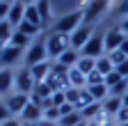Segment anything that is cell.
I'll return each mask as SVG.
<instances>
[{"mask_svg": "<svg viewBox=\"0 0 128 126\" xmlns=\"http://www.w3.org/2000/svg\"><path fill=\"white\" fill-rule=\"evenodd\" d=\"M46 48H48V57H53L57 62L62 53H66L71 48V35H62V32L50 30V35L46 37Z\"/></svg>", "mask_w": 128, "mask_h": 126, "instance_id": "6da1fadb", "label": "cell"}, {"mask_svg": "<svg viewBox=\"0 0 128 126\" xmlns=\"http://www.w3.org/2000/svg\"><path fill=\"white\" fill-rule=\"evenodd\" d=\"M48 60V48H46V37H39L37 41L30 44V48L25 53V67H34L39 62Z\"/></svg>", "mask_w": 128, "mask_h": 126, "instance_id": "7a4b0ae2", "label": "cell"}, {"mask_svg": "<svg viewBox=\"0 0 128 126\" xmlns=\"http://www.w3.org/2000/svg\"><path fill=\"white\" fill-rule=\"evenodd\" d=\"M82 23H85V12H73V14H66L64 19H60L53 30L55 32H62V35H71L73 30H78Z\"/></svg>", "mask_w": 128, "mask_h": 126, "instance_id": "3957f363", "label": "cell"}, {"mask_svg": "<svg viewBox=\"0 0 128 126\" xmlns=\"http://www.w3.org/2000/svg\"><path fill=\"white\" fill-rule=\"evenodd\" d=\"M34 85H37V80H34V76H32V71L28 67L18 69V73H16V78H14L16 92H18V94H28V96H30L32 89H34Z\"/></svg>", "mask_w": 128, "mask_h": 126, "instance_id": "277c9868", "label": "cell"}, {"mask_svg": "<svg viewBox=\"0 0 128 126\" xmlns=\"http://www.w3.org/2000/svg\"><path fill=\"white\" fill-rule=\"evenodd\" d=\"M80 55H82V57H92V60L103 57L105 55V35H94L85 44V48L80 51Z\"/></svg>", "mask_w": 128, "mask_h": 126, "instance_id": "5b68a950", "label": "cell"}, {"mask_svg": "<svg viewBox=\"0 0 128 126\" xmlns=\"http://www.w3.org/2000/svg\"><path fill=\"white\" fill-rule=\"evenodd\" d=\"M92 37H94V32H92V25L82 23L78 30H73V32H71V48H76V51H82V48H85V44H87Z\"/></svg>", "mask_w": 128, "mask_h": 126, "instance_id": "8992f818", "label": "cell"}, {"mask_svg": "<svg viewBox=\"0 0 128 126\" xmlns=\"http://www.w3.org/2000/svg\"><path fill=\"white\" fill-rule=\"evenodd\" d=\"M28 103H30V96H28V94L14 92V94H9V96H5V105H7V110L12 112V117L14 115H21Z\"/></svg>", "mask_w": 128, "mask_h": 126, "instance_id": "52a82bcc", "label": "cell"}, {"mask_svg": "<svg viewBox=\"0 0 128 126\" xmlns=\"http://www.w3.org/2000/svg\"><path fill=\"white\" fill-rule=\"evenodd\" d=\"M21 119H23V124H39V121L44 119V110H41V105L30 101V103L25 105V110L21 112Z\"/></svg>", "mask_w": 128, "mask_h": 126, "instance_id": "ba28073f", "label": "cell"}, {"mask_svg": "<svg viewBox=\"0 0 128 126\" xmlns=\"http://www.w3.org/2000/svg\"><path fill=\"white\" fill-rule=\"evenodd\" d=\"M126 41V35L121 32L119 28L110 30V32H105V55L112 53V51H119V46Z\"/></svg>", "mask_w": 128, "mask_h": 126, "instance_id": "9c48e42d", "label": "cell"}, {"mask_svg": "<svg viewBox=\"0 0 128 126\" xmlns=\"http://www.w3.org/2000/svg\"><path fill=\"white\" fill-rule=\"evenodd\" d=\"M21 55H23V48H18V46H12V44H7L5 48H2V64L5 69H9L12 64H16V62L21 60Z\"/></svg>", "mask_w": 128, "mask_h": 126, "instance_id": "30bf717a", "label": "cell"}, {"mask_svg": "<svg viewBox=\"0 0 128 126\" xmlns=\"http://www.w3.org/2000/svg\"><path fill=\"white\" fill-rule=\"evenodd\" d=\"M30 71H32V76H34V80L37 83H44L48 76H50V71H53V62L50 60H46V62H39V64H34V67H28Z\"/></svg>", "mask_w": 128, "mask_h": 126, "instance_id": "8fae6325", "label": "cell"}, {"mask_svg": "<svg viewBox=\"0 0 128 126\" xmlns=\"http://www.w3.org/2000/svg\"><path fill=\"white\" fill-rule=\"evenodd\" d=\"M108 3H110V0H92V5H87V9H85V23L92 25V21L108 7Z\"/></svg>", "mask_w": 128, "mask_h": 126, "instance_id": "7c38bea8", "label": "cell"}, {"mask_svg": "<svg viewBox=\"0 0 128 126\" xmlns=\"http://www.w3.org/2000/svg\"><path fill=\"white\" fill-rule=\"evenodd\" d=\"M7 21L14 25V28H18L23 21H25V5L23 3H18V0H16V3L9 7V16H7Z\"/></svg>", "mask_w": 128, "mask_h": 126, "instance_id": "4fadbf2b", "label": "cell"}, {"mask_svg": "<svg viewBox=\"0 0 128 126\" xmlns=\"http://www.w3.org/2000/svg\"><path fill=\"white\" fill-rule=\"evenodd\" d=\"M14 78L16 73L12 69H0V94H9V89L14 87Z\"/></svg>", "mask_w": 128, "mask_h": 126, "instance_id": "5bb4252c", "label": "cell"}, {"mask_svg": "<svg viewBox=\"0 0 128 126\" xmlns=\"http://www.w3.org/2000/svg\"><path fill=\"white\" fill-rule=\"evenodd\" d=\"M101 108H103V112H105V115L117 117V112L124 108V103H121V99H117V96H108V99L101 103Z\"/></svg>", "mask_w": 128, "mask_h": 126, "instance_id": "9a60e30c", "label": "cell"}, {"mask_svg": "<svg viewBox=\"0 0 128 126\" xmlns=\"http://www.w3.org/2000/svg\"><path fill=\"white\" fill-rule=\"evenodd\" d=\"M69 87H76V89H85L87 87V76L82 71H78L76 67L69 71Z\"/></svg>", "mask_w": 128, "mask_h": 126, "instance_id": "2e32d148", "label": "cell"}, {"mask_svg": "<svg viewBox=\"0 0 128 126\" xmlns=\"http://www.w3.org/2000/svg\"><path fill=\"white\" fill-rule=\"evenodd\" d=\"M78 60H80V51L69 48L66 53H62V57H60L57 62H60V64H64V67H69V69H73V67L78 64Z\"/></svg>", "mask_w": 128, "mask_h": 126, "instance_id": "e0dca14e", "label": "cell"}, {"mask_svg": "<svg viewBox=\"0 0 128 126\" xmlns=\"http://www.w3.org/2000/svg\"><path fill=\"white\" fill-rule=\"evenodd\" d=\"M87 89H89L92 99H94L96 103H103V101L110 96V89H108L105 85H94V87H87Z\"/></svg>", "mask_w": 128, "mask_h": 126, "instance_id": "ac0fdd59", "label": "cell"}, {"mask_svg": "<svg viewBox=\"0 0 128 126\" xmlns=\"http://www.w3.org/2000/svg\"><path fill=\"white\" fill-rule=\"evenodd\" d=\"M16 30H18V32H23L25 37H30V39H32V37H37V35L41 32V25H34V23H30V21H23Z\"/></svg>", "mask_w": 128, "mask_h": 126, "instance_id": "d6986e66", "label": "cell"}, {"mask_svg": "<svg viewBox=\"0 0 128 126\" xmlns=\"http://www.w3.org/2000/svg\"><path fill=\"white\" fill-rule=\"evenodd\" d=\"M76 69H78V71H82L85 76H89V73L96 69V60H92V57H82V55H80V60H78Z\"/></svg>", "mask_w": 128, "mask_h": 126, "instance_id": "ffe728a7", "label": "cell"}, {"mask_svg": "<svg viewBox=\"0 0 128 126\" xmlns=\"http://www.w3.org/2000/svg\"><path fill=\"white\" fill-rule=\"evenodd\" d=\"M96 71H98V73H103V76H108V73H112V71H114V64L110 62V57H108V55H103V57H98V60H96Z\"/></svg>", "mask_w": 128, "mask_h": 126, "instance_id": "44dd1931", "label": "cell"}, {"mask_svg": "<svg viewBox=\"0 0 128 126\" xmlns=\"http://www.w3.org/2000/svg\"><path fill=\"white\" fill-rule=\"evenodd\" d=\"M80 121H85L82 119V115H80V110H76V112H71V115H66V117H60V126H78Z\"/></svg>", "mask_w": 128, "mask_h": 126, "instance_id": "7402d4cb", "label": "cell"}, {"mask_svg": "<svg viewBox=\"0 0 128 126\" xmlns=\"http://www.w3.org/2000/svg\"><path fill=\"white\" fill-rule=\"evenodd\" d=\"M37 12H39L44 25L50 21V3H48V0H39V3H37Z\"/></svg>", "mask_w": 128, "mask_h": 126, "instance_id": "603a6c76", "label": "cell"}, {"mask_svg": "<svg viewBox=\"0 0 128 126\" xmlns=\"http://www.w3.org/2000/svg\"><path fill=\"white\" fill-rule=\"evenodd\" d=\"M101 110H103V108H101V103H92V105H87V108L80 110V115H82V119H85V121H92L96 115L101 112Z\"/></svg>", "mask_w": 128, "mask_h": 126, "instance_id": "cb8c5ba5", "label": "cell"}, {"mask_svg": "<svg viewBox=\"0 0 128 126\" xmlns=\"http://www.w3.org/2000/svg\"><path fill=\"white\" fill-rule=\"evenodd\" d=\"M25 21H30V23H34V25H41V28H44L41 16H39V12H37V5H28V7H25Z\"/></svg>", "mask_w": 128, "mask_h": 126, "instance_id": "d4e9b609", "label": "cell"}, {"mask_svg": "<svg viewBox=\"0 0 128 126\" xmlns=\"http://www.w3.org/2000/svg\"><path fill=\"white\" fill-rule=\"evenodd\" d=\"M9 44H12V46H18V48H25V46L32 44V39L25 37L23 32H18V30H14V35H12V41H9Z\"/></svg>", "mask_w": 128, "mask_h": 126, "instance_id": "484cf974", "label": "cell"}, {"mask_svg": "<svg viewBox=\"0 0 128 126\" xmlns=\"http://www.w3.org/2000/svg\"><path fill=\"white\" fill-rule=\"evenodd\" d=\"M92 103H96V101L92 99L89 89H87V87H85V89H80V99H78L76 108H78V110H82V108H87V105H92Z\"/></svg>", "mask_w": 128, "mask_h": 126, "instance_id": "4316f807", "label": "cell"}, {"mask_svg": "<svg viewBox=\"0 0 128 126\" xmlns=\"http://www.w3.org/2000/svg\"><path fill=\"white\" fill-rule=\"evenodd\" d=\"M94 85H105V76H103V73H98L96 69L87 76V87H94Z\"/></svg>", "mask_w": 128, "mask_h": 126, "instance_id": "83f0119b", "label": "cell"}, {"mask_svg": "<svg viewBox=\"0 0 128 126\" xmlns=\"http://www.w3.org/2000/svg\"><path fill=\"white\" fill-rule=\"evenodd\" d=\"M64 94H66V103H71V105H76L78 99H80V89H76V87H66V89H64ZM76 110H78V108H76Z\"/></svg>", "mask_w": 128, "mask_h": 126, "instance_id": "f1b7e54d", "label": "cell"}, {"mask_svg": "<svg viewBox=\"0 0 128 126\" xmlns=\"http://www.w3.org/2000/svg\"><path fill=\"white\" fill-rule=\"evenodd\" d=\"M121 80H126V78H121V76H119L117 71H112V73H108V76H105V87L110 89V87H114V85H119Z\"/></svg>", "mask_w": 128, "mask_h": 126, "instance_id": "f546056e", "label": "cell"}, {"mask_svg": "<svg viewBox=\"0 0 128 126\" xmlns=\"http://www.w3.org/2000/svg\"><path fill=\"white\" fill-rule=\"evenodd\" d=\"M108 57H110V62H112L114 67H119L124 60H128V57H126V55H124L121 51H112V53H108Z\"/></svg>", "mask_w": 128, "mask_h": 126, "instance_id": "4dcf8cb0", "label": "cell"}, {"mask_svg": "<svg viewBox=\"0 0 128 126\" xmlns=\"http://www.w3.org/2000/svg\"><path fill=\"white\" fill-rule=\"evenodd\" d=\"M44 119H48V121H60V108H48V110H44Z\"/></svg>", "mask_w": 128, "mask_h": 126, "instance_id": "1f68e13d", "label": "cell"}, {"mask_svg": "<svg viewBox=\"0 0 128 126\" xmlns=\"http://www.w3.org/2000/svg\"><path fill=\"white\" fill-rule=\"evenodd\" d=\"M50 99H53V105L60 108V105L66 103V94H64V89H62V92H53V96H50Z\"/></svg>", "mask_w": 128, "mask_h": 126, "instance_id": "d6a6232c", "label": "cell"}, {"mask_svg": "<svg viewBox=\"0 0 128 126\" xmlns=\"http://www.w3.org/2000/svg\"><path fill=\"white\" fill-rule=\"evenodd\" d=\"M7 119H12V112L7 110V105H5V101H0V124H5Z\"/></svg>", "mask_w": 128, "mask_h": 126, "instance_id": "836d02e7", "label": "cell"}, {"mask_svg": "<svg viewBox=\"0 0 128 126\" xmlns=\"http://www.w3.org/2000/svg\"><path fill=\"white\" fill-rule=\"evenodd\" d=\"M114 121H117V124H128V108H121V110H119L117 117H114Z\"/></svg>", "mask_w": 128, "mask_h": 126, "instance_id": "e575fe53", "label": "cell"}, {"mask_svg": "<svg viewBox=\"0 0 128 126\" xmlns=\"http://www.w3.org/2000/svg\"><path fill=\"white\" fill-rule=\"evenodd\" d=\"M71 112H76V105H71V103L60 105V117H66V115H71Z\"/></svg>", "mask_w": 128, "mask_h": 126, "instance_id": "d590c367", "label": "cell"}, {"mask_svg": "<svg viewBox=\"0 0 128 126\" xmlns=\"http://www.w3.org/2000/svg\"><path fill=\"white\" fill-rule=\"evenodd\" d=\"M114 71H117L121 78H128V60H124L119 67H114Z\"/></svg>", "mask_w": 128, "mask_h": 126, "instance_id": "8d00e7d4", "label": "cell"}, {"mask_svg": "<svg viewBox=\"0 0 128 126\" xmlns=\"http://www.w3.org/2000/svg\"><path fill=\"white\" fill-rule=\"evenodd\" d=\"M117 12L121 14L124 19L128 16V0H119V5H117Z\"/></svg>", "mask_w": 128, "mask_h": 126, "instance_id": "74e56055", "label": "cell"}, {"mask_svg": "<svg viewBox=\"0 0 128 126\" xmlns=\"http://www.w3.org/2000/svg\"><path fill=\"white\" fill-rule=\"evenodd\" d=\"M119 30H121V32H124V35L128 37V16H126V19H124V21L119 23Z\"/></svg>", "mask_w": 128, "mask_h": 126, "instance_id": "f35d334b", "label": "cell"}, {"mask_svg": "<svg viewBox=\"0 0 128 126\" xmlns=\"http://www.w3.org/2000/svg\"><path fill=\"white\" fill-rule=\"evenodd\" d=\"M0 126H23V124H18V119H16V117H12V119H7L5 124H0Z\"/></svg>", "mask_w": 128, "mask_h": 126, "instance_id": "ab89813d", "label": "cell"}, {"mask_svg": "<svg viewBox=\"0 0 128 126\" xmlns=\"http://www.w3.org/2000/svg\"><path fill=\"white\" fill-rule=\"evenodd\" d=\"M119 51H121V53H124V55L128 57V37H126V41H124V44L119 46Z\"/></svg>", "mask_w": 128, "mask_h": 126, "instance_id": "60d3db41", "label": "cell"}, {"mask_svg": "<svg viewBox=\"0 0 128 126\" xmlns=\"http://www.w3.org/2000/svg\"><path fill=\"white\" fill-rule=\"evenodd\" d=\"M39 126H60L57 121H48V119H41L39 121Z\"/></svg>", "mask_w": 128, "mask_h": 126, "instance_id": "b9f144b4", "label": "cell"}, {"mask_svg": "<svg viewBox=\"0 0 128 126\" xmlns=\"http://www.w3.org/2000/svg\"><path fill=\"white\" fill-rule=\"evenodd\" d=\"M18 3H23V5L28 7V5H37V3H39V0H18Z\"/></svg>", "mask_w": 128, "mask_h": 126, "instance_id": "7bdbcfd3", "label": "cell"}, {"mask_svg": "<svg viewBox=\"0 0 128 126\" xmlns=\"http://www.w3.org/2000/svg\"><path fill=\"white\" fill-rule=\"evenodd\" d=\"M121 103H124V108H128V94H126V96L121 99Z\"/></svg>", "mask_w": 128, "mask_h": 126, "instance_id": "ee69618b", "label": "cell"}, {"mask_svg": "<svg viewBox=\"0 0 128 126\" xmlns=\"http://www.w3.org/2000/svg\"><path fill=\"white\" fill-rule=\"evenodd\" d=\"M0 3H5V5H14L16 0H0Z\"/></svg>", "mask_w": 128, "mask_h": 126, "instance_id": "f6af8a7d", "label": "cell"}, {"mask_svg": "<svg viewBox=\"0 0 128 126\" xmlns=\"http://www.w3.org/2000/svg\"><path fill=\"white\" fill-rule=\"evenodd\" d=\"M87 126H98V124H94V121H87Z\"/></svg>", "mask_w": 128, "mask_h": 126, "instance_id": "bcb514c9", "label": "cell"}, {"mask_svg": "<svg viewBox=\"0 0 128 126\" xmlns=\"http://www.w3.org/2000/svg\"><path fill=\"white\" fill-rule=\"evenodd\" d=\"M78 126H87V121H80V124H78Z\"/></svg>", "mask_w": 128, "mask_h": 126, "instance_id": "7dc6e473", "label": "cell"}, {"mask_svg": "<svg viewBox=\"0 0 128 126\" xmlns=\"http://www.w3.org/2000/svg\"><path fill=\"white\" fill-rule=\"evenodd\" d=\"M23 126H39V124H23Z\"/></svg>", "mask_w": 128, "mask_h": 126, "instance_id": "c3c4849f", "label": "cell"}, {"mask_svg": "<svg viewBox=\"0 0 128 126\" xmlns=\"http://www.w3.org/2000/svg\"><path fill=\"white\" fill-rule=\"evenodd\" d=\"M0 62H2V48H0Z\"/></svg>", "mask_w": 128, "mask_h": 126, "instance_id": "681fc988", "label": "cell"}, {"mask_svg": "<svg viewBox=\"0 0 128 126\" xmlns=\"http://www.w3.org/2000/svg\"><path fill=\"white\" fill-rule=\"evenodd\" d=\"M117 126H128V124H117Z\"/></svg>", "mask_w": 128, "mask_h": 126, "instance_id": "f907efd6", "label": "cell"}, {"mask_svg": "<svg viewBox=\"0 0 128 126\" xmlns=\"http://www.w3.org/2000/svg\"><path fill=\"white\" fill-rule=\"evenodd\" d=\"M126 83H128V78H126Z\"/></svg>", "mask_w": 128, "mask_h": 126, "instance_id": "816d5d0a", "label": "cell"}]
</instances>
